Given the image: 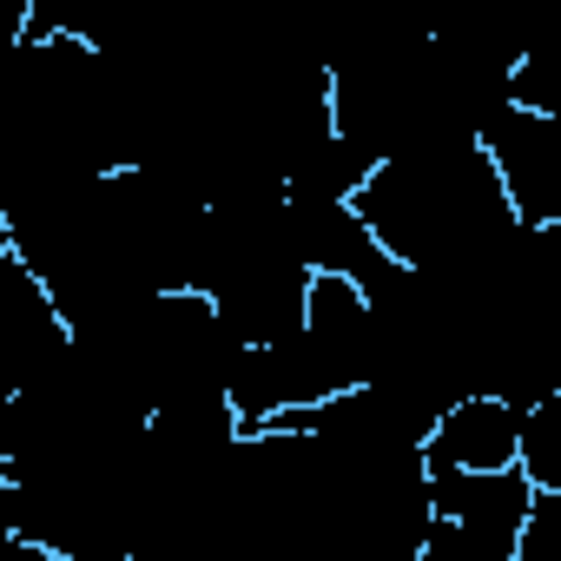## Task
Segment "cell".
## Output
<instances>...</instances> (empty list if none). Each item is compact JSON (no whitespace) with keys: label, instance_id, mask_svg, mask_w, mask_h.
<instances>
[{"label":"cell","instance_id":"7a4b0ae2","mask_svg":"<svg viewBox=\"0 0 561 561\" xmlns=\"http://www.w3.org/2000/svg\"><path fill=\"white\" fill-rule=\"evenodd\" d=\"M515 423H522V410L495 390L449 397L416 443L423 482L430 476H502V469H515Z\"/></svg>","mask_w":561,"mask_h":561},{"label":"cell","instance_id":"6da1fadb","mask_svg":"<svg viewBox=\"0 0 561 561\" xmlns=\"http://www.w3.org/2000/svg\"><path fill=\"white\" fill-rule=\"evenodd\" d=\"M476 152L489 159L515 231L528 238L561 231V119L502 100L476 119Z\"/></svg>","mask_w":561,"mask_h":561}]
</instances>
